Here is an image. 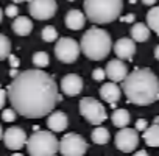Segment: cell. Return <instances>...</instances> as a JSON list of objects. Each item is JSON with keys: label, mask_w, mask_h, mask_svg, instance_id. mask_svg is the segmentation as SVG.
I'll return each instance as SVG.
<instances>
[{"label": "cell", "mask_w": 159, "mask_h": 156, "mask_svg": "<svg viewBox=\"0 0 159 156\" xmlns=\"http://www.w3.org/2000/svg\"><path fill=\"white\" fill-rule=\"evenodd\" d=\"M8 58H10V64H11V67L16 69V67L19 66V59H17L14 55H11V56H8Z\"/></svg>", "instance_id": "32"}, {"label": "cell", "mask_w": 159, "mask_h": 156, "mask_svg": "<svg viewBox=\"0 0 159 156\" xmlns=\"http://www.w3.org/2000/svg\"><path fill=\"white\" fill-rule=\"evenodd\" d=\"M10 52H11V42H10V39L5 34L0 33V61L8 58L10 56Z\"/></svg>", "instance_id": "24"}, {"label": "cell", "mask_w": 159, "mask_h": 156, "mask_svg": "<svg viewBox=\"0 0 159 156\" xmlns=\"http://www.w3.org/2000/svg\"><path fill=\"white\" fill-rule=\"evenodd\" d=\"M13 30L16 34L19 36H28L33 30V22L31 19L25 17V16H20V17H14V22H13Z\"/></svg>", "instance_id": "18"}, {"label": "cell", "mask_w": 159, "mask_h": 156, "mask_svg": "<svg viewBox=\"0 0 159 156\" xmlns=\"http://www.w3.org/2000/svg\"><path fill=\"white\" fill-rule=\"evenodd\" d=\"M2 119H3L5 122H13V120H16V111L11 109V108L3 109V112H2Z\"/></svg>", "instance_id": "28"}, {"label": "cell", "mask_w": 159, "mask_h": 156, "mask_svg": "<svg viewBox=\"0 0 159 156\" xmlns=\"http://www.w3.org/2000/svg\"><path fill=\"white\" fill-rule=\"evenodd\" d=\"M86 17L80 10H70L66 16V25L70 30H81L84 27Z\"/></svg>", "instance_id": "17"}, {"label": "cell", "mask_w": 159, "mask_h": 156, "mask_svg": "<svg viewBox=\"0 0 159 156\" xmlns=\"http://www.w3.org/2000/svg\"><path fill=\"white\" fill-rule=\"evenodd\" d=\"M112 123L117 126V128H126V125L129 123L131 117H129V112L126 109H116L112 112Z\"/></svg>", "instance_id": "21"}, {"label": "cell", "mask_w": 159, "mask_h": 156, "mask_svg": "<svg viewBox=\"0 0 159 156\" xmlns=\"http://www.w3.org/2000/svg\"><path fill=\"white\" fill-rule=\"evenodd\" d=\"M106 76L114 83V81H123L126 75H128V67L125 66V62L122 59H111L106 64Z\"/></svg>", "instance_id": "12"}, {"label": "cell", "mask_w": 159, "mask_h": 156, "mask_svg": "<svg viewBox=\"0 0 159 156\" xmlns=\"http://www.w3.org/2000/svg\"><path fill=\"white\" fill-rule=\"evenodd\" d=\"M61 89L69 97L78 95L80 92H81V89H83V80H81V76H78L75 73L66 75L62 80H61Z\"/></svg>", "instance_id": "13"}, {"label": "cell", "mask_w": 159, "mask_h": 156, "mask_svg": "<svg viewBox=\"0 0 159 156\" xmlns=\"http://www.w3.org/2000/svg\"><path fill=\"white\" fill-rule=\"evenodd\" d=\"M142 3L147 5V7H153V5L156 3V0H142Z\"/></svg>", "instance_id": "34"}, {"label": "cell", "mask_w": 159, "mask_h": 156, "mask_svg": "<svg viewBox=\"0 0 159 156\" xmlns=\"http://www.w3.org/2000/svg\"><path fill=\"white\" fill-rule=\"evenodd\" d=\"M114 52L117 59H131L136 53V44L129 38H122L114 44Z\"/></svg>", "instance_id": "14"}, {"label": "cell", "mask_w": 159, "mask_h": 156, "mask_svg": "<svg viewBox=\"0 0 159 156\" xmlns=\"http://www.w3.org/2000/svg\"><path fill=\"white\" fill-rule=\"evenodd\" d=\"M154 123H156V125H159V116H157V117H154Z\"/></svg>", "instance_id": "39"}, {"label": "cell", "mask_w": 159, "mask_h": 156, "mask_svg": "<svg viewBox=\"0 0 159 156\" xmlns=\"http://www.w3.org/2000/svg\"><path fill=\"white\" fill-rule=\"evenodd\" d=\"M42 39H44L45 42H55V41L58 39V31H56V28L52 27V25L44 27V30H42Z\"/></svg>", "instance_id": "26"}, {"label": "cell", "mask_w": 159, "mask_h": 156, "mask_svg": "<svg viewBox=\"0 0 159 156\" xmlns=\"http://www.w3.org/2000/svg\"><path fill=\"white\" fill-rule=\"evenodd\" d=\"M5 102H7V92H5L3 89H0V109L3 108Z\"/></svg>", "instance_id": "31"}, {"label": "cell", "mask_w": 159, "mask_h": 156, "mask_svg": "<svg viewBox=\"0 0 159 156\" xmlns=\"http://www.w3.org/2000/svg\"><path fill=\"white\" fill-rule=\"evenodd\" d=\"M92 78L95 81H103L105 78H106V72H105V69H95L94 72H92Z\"/></svg>", "instance_id": "29"}, {"label": "cell", "mask_w": 159, "mask_h": 156, "mask_svg": "<svg viewBox=\"0 0 159 156\" xmlns=\"http://www.w3.org/2000/svg\"><path fill=\"white\" fill-rule=\"evenodd\" d=\"M8 97L14 111L28 119L48 116L61 100L53 76L41 69L17 73L8 88Z\"/></svg>", "instance_id": "1"}, {"label": "cell", "mask_w": 159, "mask_h": 156, "mask_svg": "<svg viewBox=\"0 0 159 156\" xmlns=\"http://www.w3.org/2000/svg\"><path fill=\"white\" fill-rule=\"evenodd\" d=\"M13 156H24V154H20V153H14Z\"/></svg>", "instance_id": "41"}, {"label": "cell", "mask_w": 159, "mask_h": 156, "mask_svg": "<svg viewBox=\"0 0 159 156\" xmlns=\"http://www.w3.org/2000/svg\"><path fill=\"white\" fill-rule=\"evenodd\" d=\"M100 95H102V99H103L105 102L114 105L116 102L120 100L122 91H120V88H119L116 83L111 81V83H105V85L102 86V89H100Z\"/></svg>", "instance_id": "16"}, {"label": "cell", "mask_w": 159, "mask_h": 156, "mask_svg": "<svg viewBox=\"0 0 159 156\" xmlns=\"http://www.w3.org/2000/svg\"><path fill=\"white\" fill-rule=\"evenodd\" d=\"M2 19H3V11L0 10V24H2Z\"/></svg>", "instance_id": "38"}, {"label": "cell", "mask_w": 159, "mask_h": 156, "mask_svg": "<svg viewBox=\"0 0 159 156\" xmlns=\"http://www.w3.org/2000/svg\"><path fill=\"white\" fill-rule=\"evenodd\" d=\"M139 144V134L133 128H122L116 134V147L123 153H131Z\"/></svg>", "instance_id": "10"}, {"label": "cell", "mask_w": 159, "mask_h": 156, "mask_svg": "<svg viewBox=\"0 0 159 156\" xmlns=\"http://www.w3.org/2000/svg\"><path fill=\"white\" fill-rule=\"evenodd\" d=\"M147 27L153 31H156V34L159 36V7H153L148 13H147Z\"/></svg>", "instance_id": "22"}, {"label": "cell", "mask_w": 159, "mask_h": 156, "mask_svg": "<svg viewBox=\"0 0 159 156\" xmlns=\"http://www.w3.org/2000/svg\"><path fill=\"white\" fill-rule=\"evenodd\" d=\"M122 21H123V22H133V21H134V14H126V16L122 17Z\"/></svg>", "instance_id": "33"}, {"label": "cell", "mask_w": 159, "mask_h": 156, "mask_svg": "<svg viewBox=\"0 0 159 156\" xmlns=\"http://www.w3.org/2000/svg\"><path fill=\"white\" fill-rule=\"evenodd\" d=\"M47 125H48V130L55 131V133H59V131H64L69 125V120H67V116L61 111H55L48 116L47 119Z\"/></svg>", "instance_id": "15"}, {"label": "cell", "mask_w": 159, "mask_h": 156, "mask_svg": "<svg viewBox=\"0 0 159 156\" xmlns=\"http://www.w3.org/2000/svg\"><path fill=\"white\" fill-rule=\"evenodd\" d=\"M134 156H148V153H147L145 150H139V151H136Z\"/></svg>", "instance_id": "35"}, {"label": "cell", "mask_w": 159, "mask_h": 156, "mask_svg": "<svg viewBox=\"0 0 159 156\" xmlns=\"http://www.w3.org/2000/svg\"><path fill=\"white\" fill-rule=\"evenodd\" d=\"M143 140L150 147H159V125L153 123L143 131Z\"/></svg>", "instance_id": "20"}, {"label": "cell", "mask_w": 159, "mask_h": 156, "mask_svg": "<svg viewBox=\"0 0 159 156\" xmlns=\"http://www.w3.org/2000/svg\"><path fill=\"white\" fill-rule=\"evenodd\" d=\"M92 140H94V144L105 145L109 140V131L106 128H103V126H97L92 131Z\"/></svg>", "instance_id": "23"}, {"label": "cell", "mask_w": 159, "mask_h": 156, "mask_svg": "<svg viewBox=\"0 0 159 156\" xmlns=\"http://www.w3.org/2000/svg\"><path fill=\"white\" fill-rule=\"evenodd\" d=\"M123 0H84L86 17L98 25L111 24L120 17Z\"/></svg>", "instance_id": "4"}, {"label": "cell", "mask_w": 159, "mask_h": 156, "mask_svg": "<svg viewBox=\"0 0 159 156\" xmlns=\"http://www.w3.org/2000/svg\"><path fill=\"white\" fill-rule=\"evenodd\" d=\"M154 58H156V59L159 61V45H157V47L154 48Z\"/></svg>", "instance_id": "36"}, {"label": "cell", "mask_w": 159, "mask_h": 156, "mask_svg": "<svg viewBox=\"0 0 159 156\" xmlns=\"http://www.w3.org/2000/svg\"><path fill=\"white\" fill-rule=\"evenodd\" d=\"M3 137V130H2V126H0V139Z\"/></svg>", "instance_id": "40"}, {"label": "cell", "mask_w": 159, "mask_h": 156, "mask_svg": "<svg viewBox=\"0 0 159 156\" xmlns=\"http://www.w3.org/2000/svg\"><path fill=\"white\" fill-rule=\"evenodd\" d=\"M58 151L62 156H83L88 151V144L80 134L69 133L61 139Z\"/></svg>", "instance_id": "7"}, {"label": "cell", "mask_w": 159, "mask_h": 156, "mask_svg": "<svg viewBox=\"0 0 159 156\" xmlns=\"http://www.w3.org/2000/svg\"><path fill=\"white\" fill-rule=\"evenodd\" d=\"M147 120H143V119H139L137 122H136V131H145L147 130Z\"/></svg>", "instance_id": "30"}, {"label": "cell", "mask_w": 159, "mask_h": 156, "mask_svg": "<svg viewBox=\"0 0 159 156\" xmlns=\"http://www.w3.org/2000/svg\"><path fill=\"white\" fill-rule=\"evenodd\" d=\"M14 3H20V2H31V0H13Z\"/></svg>", "instance_id": "37"}, {"label": "cell", "mask_w": 159, "mask_h": 156, "mask_svg": "<svg viewBox=\"0 0 159 156\" xmlns=\"http://www.w3.org/2000/svg\"><path fill=\"white\" fill-rule=\"evenodd\" d=\"M148 38H150V28L145 24L137 22V24L133 25V28H131V39L134 42H143Z\"/></svg>", "instance_id": "19"}, {"label": "cell", "mask_w": 159, "mask_h": 156, "mask_svg": "<svg viewBox=\"0 0 159 156\" xmlns=\"http://www.w3.org/2000/svg\"><path fill=\"white\" fill-rule=\"evenodd\" d=\"M111 45L112 42L108 31L102 28H91L83 34L80 50L92 61H102L111 52Z\"/></svg>", "instance_id": "3"}, {"label": "cell", "mask_w": 159, "mask_h": 156, "mask_svg": "<svg viewBox=\"0 0 159 156\" xmlns=\"http://www.w3.org/2000/svg\"><path fill=\"white\" fill-rule=\"evenodd\" d=\"M123 92L134 105H150L159 100V80L150 69H136L123 80Z\"/></svg>", "instance_id": "2"}, {"label": "cell", "mask_w": 159, "mask_h": 156, "mask_svg": "<svg viewBox=\"0 0 159 156\" xmlns=\"http://www.w3.org/2000/svg\"><path fill=\"white\" fill-rule=\"evenodd\" d=\"M69 2H72V0H69Z\"/></svg>", "instance_id": "42"}, {"label": "cell", "mask_w": 159, "mask_h": 156, "mask_svg": "<svg viewBox=\"0 0 159 156\" xmlns=\"http://www.w3.org/2000/svg\"><path fill=\"white\" fill-rule=\"evenodd\" d=\"M5 14H7L8 17H11V19L17 17V14H19V7H16V3L8 5V7H7V10H5Z\"/></svg>", "instance_id": "27"}, {"label": "cell", "mask_w": 159, "mask_h": 156, "mask_svg": "<svg viewBox=\"0 0 159 156\" xmlns=\"http://www.w3.org/2000/svg\"><path fill=\"white\" fill-rule=\"evenodd\" d=\"M80 112H81V116L92 125H100L108 119L105 106L92 97L81 99V102H80Z\"/></svg>", "instance_id": "6"}, {"label": "cell", "mask_w": 159, "mask_h": 156, "mask_svg": "<svg viewBox=\"0 0 159 156\" xmlns=\"http://www.w3.org/2000/svg\"><path fill=\"white\" fill-rule=\"evenodd\" d=\"M25 145L30 156H55L59 148V140L52 131H34Z\"/></svg>", "instance_id": "5"}, {"label": "cell", "mask_w": 159, "mask_h": 156, "mask_svg": "<svg viewBox=\"0 0 159 156\" xmlns=\"http://www.w3.org/2000/svg\"><path fill=\"white\" fill-rule=\"evenodd\" d=\"M3 142L10 150H20L27 144V134L19 126H11L3 133Z\"/></svg>", "instance_id": "11"}, {"label": "cell", "mask_w": 159, "mask_h": 156, "mask_svg": "<svg viewBox=\"0 0 159 156\" xmlns=\"http://www.w3.org/2000/svg\"><path fill=\"white\" fill-rule=\"evenodd\" d=\"M80 52H81L80 50V44L72 38H61V39H58V42L55 45L56 58L66 64L75 62L76 58L80 56Z\"/></svg>", "instance_id": "8"}, {"label": "cell", "mask_w": 159, "mask_h": 156, "mask_svg": "<svg viewBox=\"0 0 159 156\" xmlns=\"http://www.w3.org/2000/svg\"><path fill=\"white\" fill-rule=\"evenodd\" d=\"M30 14L33 19L47 21L56 13V0H31L30 2Z\"/></svg>", "instance_id": "9"}, {"label": "cell", "mask_w": 159, "mask_h": 156, "mask_svg": "<svg viewBox=\"0 0 159 156\" xmlns=\"http://www.w3.org/2000/svg\"><path fill=\"white\" fill-rule=\"evenodd\" d=\"M33 64L36 67H39V69H44V67H47L50 64V58H48V55L45 52H36L33 55Z\"/></svg>", "instance_id": "25"}]
</instances>
